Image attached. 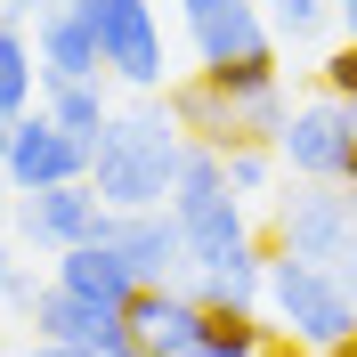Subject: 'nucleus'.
Returning a JSON list of instances; mask_svg holds the SVG:
<instances>
[{
  "mask_svg": "<svg viewBox=\"0 0 357 357\" xmlns=\"http://www.w3.org/2000/svg\"><path fill=\"white\" fill-rule=\"evenodd\" d=\"M220 162H227V187L236 195H268V178H276V146H220Z\"/></svg>",
  "mask_w": 357,
  "mask_h": 357,
  "instance_id": "aec40b11",
  "label": "nucleus"
},
{
  "mask_svg": "<svg viewBox=\"0 0 357 357\" xmlns=\"http://www.w3.org/2000/svg\"><path fill=\"white\" fill-rule=\"evenodd\" d=\"M33 333L41 341H73V349H106V341H122V317L98 309V301H73V292H57V284H41Z\"/></svg>",
  "mask_w": 357,
  "mask_h": 357,
  "instance_id": "2eb2a0df",
  "label": "nucleus"
},
{
  "mask_svg": "<svg viewBox=\"0 0 357 357\" xmlns=\"http://www.w3.org/2000/svg\"><path fill=\"white\" fill-rule=\"evenodd\" d=\"M187 292H195L203 309H260V301H268V244H260V236H244V244L195 260Z\"/></svg>",
  "mask_w": 357,
  "mask_h": 357,
  "instance_id": "f8f14e48",
  "label": "nucleus"
},
{
  "mask_svg": "<svg viewBox=\"0 0 357 357\" xmlns=\"http://www.w3.org/2000/svg\"><path fill=\"white\" fill-rule=\"evenodd\" d=\"M24 357H89V349H73V341H41V333H33V341H24Z\"/></svg>",
  "mask_w": 357,
  "mask_h": 357,
  "instance_id": "5701e85b",
  "label": "nucleus"
},
{
  "mask_svg": "<svg viewBox=\"0 0 357 357\" xmlns=\"http://www.w3.org/2000/svg\"><path fill=\"white\" fill-rule=\"evenodd\" d=\"M33 57H41V82H98V73H106L98 33H89L82 8H49V17H33Z\"/></svg>",
  "mask_w": 357,
  "mask_h": 357,
  "instance_id": "ddd939ff",
  "label": "nucleus"
},
{
  "mask_svg": "<svg viewBox=\"0 0 357 357\" xmlns=\"http://www.w3.org/2000/svg\"><path fill=\"white\" fill-rule=\"evenodd\" d=\"M333 24H341V41L357 49V0H333Z\"/></svg>",
  "mask_w": 357,
  "mask_h": 357,
  "instance_id": "b1692460",
  "label": "nucleus"
},
{
  "mask_svg": "<svg viewBox=\"0 0 357 357\" xmlns=\"http://www.w3.org/2000/svg\"><path fill=\"white\" fill-rule=\"evenodd\" d=\"M317 82H325V98H341V106H357V49L341 41L333 57H317Z\"/></svg>",
  "mask_w": 357,
  "mask_h": 357,
  "instance_id": "412c9836",
  "label": "nucleus"
},
{
  "mask_svg": "<svg viewBox=\"0 0 357 357\" xmlns=\"http://www.w3.org/2000/svg\"><path fill=\"white\" fill-rule=\"evenodd\" d=\"M66 8H82V17H89L98 57H106L114 82L162 89V24H155V0H66Z\"/></svg>",
  "mask_w": 357,
  "mask_h": 357,
  "instance_id": "39448f33",
  "label": "nucleus"
},
{
  "mask_svg": "<svg viewBox=\"0 0 357 357\" xmlns=\"http://www.w3.org/2000/svg\"><path fill=\"white\" fill-rule=\"evenodd\" d=\"M41 114L89 146V138L106 130V114H114L106 106V73H98V82H41Z\"/></svg>",
  "mask_w": 357,
  "mask_h": 357,
  "instance_id": "f3484780",
  "label": "nucleus"
},
{
  "mask_svg": "<svg viewBox=\"0 0 357 357\" xmlns=\"http://www.w3.org/2000/svg\"><path fill=\"white\" fill-rule=\"evenodd\" d=\"M8 17H49V8H66V0H0Z\"/></svg>",
  "mask_w": 357,
  "mask_h": 357,
  "instance_id": "393cba45",
  "label": "nucleus"
},
{
  "mask_svg": "<svg viewBox=\"0 0 357 357\" xmlns=\"http://www.w3.org/2000/svg\"><path fill=\"white\" fill-rule=\"evenodd\" d=\"M0 195H8V178H0Z\"/></svg>",
  "mask_w": 357,
  "mask_h": 357,
  "instance_id": "7c9ffc66",
  "label": "nucleus"
},
{
  "mask_svg": "<svg viewBox=\"0 0 357 357\" xmlns=\"http://www.w3.org/2000/svg\"><path fill=\"white\" fill-rule=\"evenodd\" d=\"M357 236V187H301V195L276 203L268 220V244L292 252V260H325L333 244Z\"/></svg>",
  "mask_w": 357,
  "mask_h": 357,
  "instance_id": "6e6552de",
  "label": "nucleus"
},
{
  "mask_svg": "<svg viewBox=\"0 0 357 357\" xmlns=\"http://www.w3.org/2000/svg\"><path fill=\"white\" fill-rule=\"evenodd\" d=\"M106 244L130 260V276L138 284H187V236H178V220H171V203H155V211H114V227H106Z\"/></svg>",
  "mask_w": 357,
  "mask_h": 357,
  "instance_id": "9d476101",
  "label": "nucleus"
},
{
  "mask_svg": "<svg viewBox=\"0 0 357 357\" xmlns=\"http://www.w3.org/2000/svg\"><path fill=\"white\" fill-rule=\"evenodd\" d=\"M8 130H17V114H0V155H8Z\"/></svg>",
  "mask_w": 357,
  "mask_h": 357,
  "instance_id": "c85d7f7f",
  "label": "nucleus"
},
{
  "mask_svg": "<svg viewBox=\"0 0 357 357\" xmlns=\"http://www.w3.org/2000/svg\"><path fill=\"white\" fill-rule=\"evenodd\" d=\"M49 284L122 317V309H130V292H138V276H130V260H122L114 244H73V252H57V276H49Z\"/></svg>",
  "mask_w": 357,
  "mask_h": 357,
  "instance_id": "4468645a",
  "label": "nucleus"
},
{
  "mask_svg": "<svg viewBox=\"0 0 357 357\" xmlns=\"http://www.w3.org/2000/svg\"><path fill=\"white\" fill-rule=\"evenodd\" d=\"M276 162H292V178L309 187H357V122L341 98H317V106H292L284 138H276Z\"/></svg>",
  "mask_w": 357,
  "mask_h": 357,
  "instance_id": "20e7f679",
  "label": "nucleus"
},
{
  "mask_svg": "<svg viewBox=\"0 0 357 357\" xmlns=\"http://www.w3.org/2000/svg\"><path fill=\"white\" fill-rule=\"evenodd\" d=\"M260 317L276 325V341H292V349H309V357L357 341V309L341 301V284L317 260H292L276 244H268V301H260Z\"/></svg>",
  "mask_w": 357,
  "mask_h": 357,
  "instance_id": "f03ea898",
  "label": "nucleus"
},
{
  "mask_svg": "<svg viewBox=\"0 0 357 357\" xmlns=\"http://www.w3.org/2000/svg\"><path fill=\"white\" fill-rule=\"evenodd\" d=\"M122 333L146 357H171V349H187V341L203 333V301L187 284H138L130 309H122Z\"/></svg>",
  "mask_w": 357,
  "mask_h": 357,
  "instance_id": "9b49d317",
  "label": "nucleus"
},
{
  "mask_svg": "<svg viewBox=\"0 0 357 357\" xmlns=\"http://www.w3.org/2000/svg\"><path fill=\"white\" fill-rule=\"evenodd\" d=\"M89 357H146V349H138V341L122 333V341H106V349H89Z\"/></svg>",
  "mask_w": 357,
  "mask_h": 357,
  "instance_id": "a878e982",
  "label": "nucleus"
},
{
  "mask_svg": "<svg viewBox=\"0 0 357 357\" xmlns=\"http://www.w3.org/2000/svg\"><path fill=\"white\" fill-rule=\"evenodd\" d=\"M178 146L187 138H178L171 106H155V98L106 114V130L89 138V187H98V203L106 211H155V203H171Z\"/></svg>",
  "mask_w": 357,
  "mask_h": 357,
  "instance_id": "f257e3e1",
  "label": "nucleus"
},
{
  "mask_svg": "<svg viewBox=\"0 0 357 357\" xmlns=\"http://www.w3.org/2000/svg\"><path fill=\"white\" fill-rule=\"evenodd\" d=\"M114 211L98 203V187L89 178H73V187H41V195H17V236L41 252H73V244H106Z\"/></svg>",
  "mask_w": 357,
  "mask_h": 357,
  "instance_id": "1a4fd4ad",
  "label": "nucleus"
},
{
  "mask_svg": "<svg viewBox=\"0 0 357 357\" xmlns=\"http://www.w3.org/2000/svg\"><path fill=\"white\" fill-rule=\"evenodd\" d=\"M178 8H187V41H195V66L203 73L276 66V33H268L260 0H178Z\"/></svg>",
  "mask_w": 357,
  "mask_h": 357,
  "instance_id": "423d86ee",
  "label": "nucleus"
},
{
  "mask_svg": "<svg viewBox=\"0 0 357 357\" xmlns=\"http://www.w3.org/2000/svg\"><path fill=\"white\" fill-rule=\"evenodd\" d=\"M8 276H17V260H8V244H0V292H8Z\"/></svg>",
  "mask_w": 357,
  "mask_h": 357,
  "instance_id": "cd10ccee",
  "label": "nucleus"
},
{
  "mask_svg": "<svg viewBox=\"0 0 357 357\" xmlns=\"http://www.w3.org/2000/svg\"><path fill=\"white\" fill-rule=\"evenodd\" d=\"M33 82H41L33 33H24V24L0 8V114H33Z\"/></svg>",
  "mask_w": 357,
  "mask_h": 357,
  "instance_id": "a211bd4d",
  "label": "nucleus"
},
{
  "mask_svg": "<svg viewBox=\"0 0 357 357\" xmlns=\"http://www.w3.org/2000/svg\"><path fill=\"white\" fill-rule=\"evenodd\" d=\"M260 8H268V33L276 41H317L333 24V0H260Z\"/></svg>",
  "mask_w": 357,
  "mask_h": 357,
  "instance_id": "6ab92c4d",
  "label": "nucleus"
},
{
  "mask_svg": "<svg viewBox=\"0 0 357 357\" xmlns=\"http://www.w3.org/2000/svg\"><path fill=\"white\" fill-rule=\"evenodd\" d=\"M260 357H309V349H292V341H268V349Z\"/></svg>",
  "mask_w": 357,
  "mask_h": 357,
  "instance_id": "bb28decb",
  "label": "nucleus"
},
{
  "mask_svg": "<svg viewBox=\"0 0 357 357\" xmlns=\"http://www.w3.org/2000/svg\"><path fill=\"white\" fill-rule=\"evenodd\" d=\"M162 106H171V122H178V138H203V146H236V122H227V98L211 82H178L171 98H162Z\"/></svg>",
  "mask_w": 357,
  "mask_h": 357,
  "instance_id": "dca6fc26",
  "label": "nucleus"
},
{
  "mask_svg": "<svg viewBox=\"0 0 357 357\" xmlns=\"http://www.w3.org/2000/svg\"><path fill=\"white\" fill-rule=\"evenodd\" d=\"M171 357H211V349H203V341H187V349H171Z\"/></svg>",
  "mask_w": 357,
  "mask_h": 357,
  "instance_id": "c756f323",
  "label": "nucleus"
},
{
  "mask_svg": "<svg viewBox=\"0 0 357 357\" xmlns=\"http://www.w3.org/2000/svg\"><path fill=\"white\" fill-rule=\"evenodd\" d=\"M0 178H8V195H41V187H73L89 178V146L73 130H57L41 106L17 114V130H8V155H0Z\"/></svg>",
  "mask_w": 357,
  "mask_h": 357,
  "instance_id": "0eeeda50",
  "label": "nucleus"
},
{
  "mask_svg": "<svg viewBox=\"0 0 357 357\" xmlns=\"http://www.w3.org/2000/svg\"><path fill=\"white\" fill-rule=\"evenodd\" d=\"M317 268L333 276V284H341V301H349V309H357V236H349V244H333V252H325V260H317Z\"/></svg>",
  "mask_w": 357,
  "mask_h": 357,
  "instance_id": "4be33fe9",
  "label": "nucleus"
},
{
  "mask_svg": "<svg viewBox=\"0 0 357 357\" xmlns=\"http://www.w3.org/2000/svg\"><path fill=\"white\" fill-rule=\"evenodd\" d=\"M171 220H178V236H187V260H211V252H227V244H244V236H252V211H244V195L227 187L220 146H203V138L178 146ZM187 276H195V268H187Z\"/></svg>",
  "mask_w": 357,
  "mask_h": 357,
  "instance_id": "7ed1b4c3",
  "label": "nucleus"
}]
</instances>
